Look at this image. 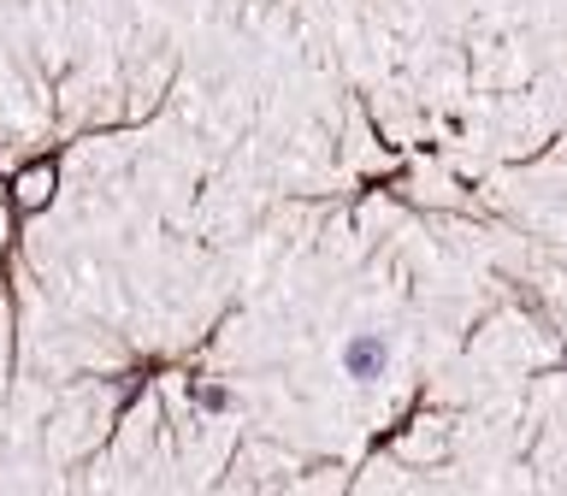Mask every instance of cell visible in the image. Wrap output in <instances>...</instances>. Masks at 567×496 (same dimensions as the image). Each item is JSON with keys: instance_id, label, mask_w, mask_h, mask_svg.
<instances>
[{"instance_id": "cell-1", "label": "cell", "mask_w": 567, "mask_h": 496, "mask_svg": "<svg viewBox=\"0 0 567 496\" xmlns=\"http://www.w3.org/2000/svg\"><path fill=\"white\" fill-rule=\"evenodd\" d=\"M384 366H390V343H384L379 331H354L349 343H343V372H349L354 384H379Z\"/></svg>"}]
</instances>
